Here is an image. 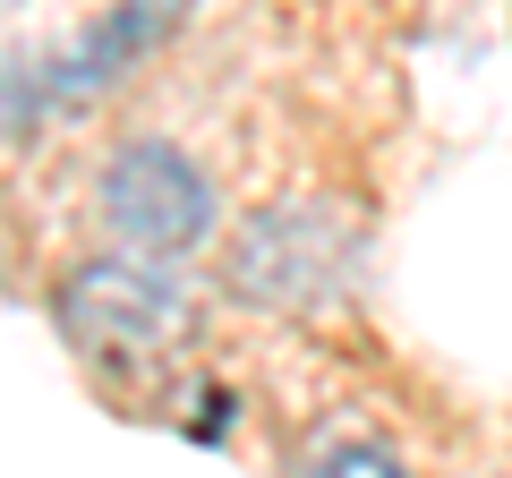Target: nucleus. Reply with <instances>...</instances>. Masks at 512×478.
Wrapping results in <instances>:
<instances>
[{
  "mask_svg": "<svg viewBox=\"0 0 512 478\" xmlns=\"http://www.w3.org/2000/svg\"><path fill=\"white\" fill-rule=\"evenodd\" d=\"M0 9H18V0H0Z\"/></svg>",
  "mask_w": 512,
  "mask_h": 478,
  "instance_id": "7",
  "label": "nucleus"
},
{
  "mask_svg": "<svg viewBox=\"0 0 512 478\" xmlns=\"http://www.w3.org/2000/svg\"><path fill=\"white\" fill-rule=\"evenodd\" d=\"M60 333L86 350L94 368L154 376L188 342V299L171 274H154L137 257H94L60 282Z\"/></svg>",
  "mask_w": 512,
  "mask_h": 478,
  "instance_id": "3",
  "label": "nucleus"
},
{
  "mask_svg": "<svg viewBox=\"0 0 512 478\" xmlns=\"http://www.w3.org/2000/svg\"><path fill=\"white\" fill-rule=\"evenodd\" d=\"M52 120H60V103H52L43 52H0V154L26 146V137H43Z\"/></svg>",
  "mask_w": 512,
  "mask_h": 478,
  "instance_id": "5",
  "label": "nucleus"
},
{
  "mask_svg": "<svg viewBox=\"0 0 512 478\" xmlns=\"http://www.w3.org/2000/svg\"><path fill=\"white\" fill-rule=\"evenodd\" d=\"M94 205H103L111 248H120V257H137V265L197 257L205 239H214V222H222L214 180H205L180 146H163V137H128V146L103 163Z\"/></svg>",
  "mask_w": 512,
  "mask_h": 478,
  "instance_id": "2",
  "label": "nucleus"
},
{
  "mask_svg": "<svg viewBox=\"0 0 512 478\" xmlns=\"http://www.w3.org/2000/svg\"><path fill=\"white\" fill-rule=\"evenodd\" d=\"M359 257H367V231H359V214H342L333 197L256 205L231 231V248H222V291H231L239 308L308 316V308H333V299L359 282Z\"/></svg>",
  "mask_w": 512,
  "mask_h": 478,
  "instance_id": "1",
  "label": "nucleus"
},
{
  "mask_svg": "<svg viewBox=\"0 0 512 478\" xmlns=\"http://www.w3.org/2000/svg\"><path fill=\"white\" fill-rule=\"evenodd\" d=\"M180 18H188V0H120V9H111V18H94L77 43L43 52V69H52V103H60V111H86L94 94H111Z\"/></svg>",
  "mask_w": 512,
  "mask_h": 478,
  "instance_id": "4",
  "label": "nucleus"
},
{
  "mask_svg": "<svg viewBox=\"0 0 512 478\" xmlns=\"http://www.w3.org/2000/svg\"><path fill=\"white\" fill-rule=\"evenodd\" d=\"M299 478H410V470L384 453V444H367V436H333V444H316V453L299 461Z\"/></svg>",
  "mask_w": 512,
  "mask_h": 478,
  "instance_id": "6",
  "label": "nucleus"
}]
</instances>
